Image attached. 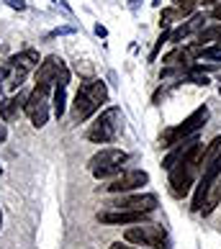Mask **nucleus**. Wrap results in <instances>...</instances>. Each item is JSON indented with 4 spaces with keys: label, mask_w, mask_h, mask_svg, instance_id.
Returning a JSON list of instances; mask_svg holds the SVG:
<instances>
[{
    "label": "nucleus",
    "mask_w": 221,
    "mask_h": 249,
    "mask_svg": "<svg viewBox=\"0 0 221 249\" xmlns=\"http://www.w3.org/2000/svg\"><path fill=\"white\" fill-rule=\"evenodd\" d=\"M26 98H29V95L18 93V95H13V98L3 100V103H0V118H3L5 124L16 121V118H18V110H21V108L26 106Z\"/></svg>",
    "instance_id": "15"
},
{
    "label": "nucleus",
    "mask_w": 221,
    "mask_h": 249,
    "mask_svg": "<svg viewBox=\"0 0 221 249\" xmlns=\"http://www.w3.org/2000/svg\"><path fill=\"white\" fill-rule=\"evenodd\" d=\"M0 226H3V211H0Z\"/></svg>",
    "instance_id": "30"
},
{
    "label": "nucleus",
    "mask_w": 221,
    "mask_h": 249,
    "mask_svg": "<svg viewBox=\"0 0 221 249\" xmlns=\"http://www.w3.org/2000/svg\"><path fill=\"white\" fill-rule=\"evenodd\" d=\"M110 249H136V247H126V244H121V242H116V244H110Z\"/></svg>",
    "instance_id": "27"
},
{
    "label": "nucleus",
    "mask_w": 221,
    "mask_h": 249,
    "mask_svg": "<svg viewBox=\"0 0 221 249\" xmlns=\"http://www.w3.org/2000/svg\"><path fill=\"white\" fill-rule=\"evenodd\" d=\"M23 110H26V116H29V121L36 128H41L44 124L49 121V93H47V90H41V88H34L31 95L26 98Z\"/></svg>",
    "instance_id": "8"
},
{
    "label": "nucleus",
    "mask_w": 221,
    "mask_h": 249,
    "mask_svg": "<svg viewBox=\"0 0 221 249\" xmlns=\"http://www.w3.org/2000/svg\"><path fill=\"white\" fill-rule=\"evenodd\" d=\"M106 100H108L106 82H100V80L82 82L80 90H77V95H75V103H72V124L88 121V118L93 116L95 110L106 103Z\"/></svg>",
    "instance_id": "2"
},
{
    "label": "nucleus",
    "mask_w": 221,
    "mask_h": 249,
    "mask_svg": "<svg viewBox=\"0 0 221 249\" xmlns=\"http://www.w3.org/2000/svg\"><path fill=\"white\" fill-rule=\"evenodd\" d=\"M106 208L110 211H142V213H152L157 208V196L152 193H136V196H118L113 200L106 203Z\"/></svg>",
    "instance_id": "7"
},
{
    "label": "nucleus",
    "mask_w": 221,
    "mask_h": 249,
    "mask_svg": "<svg viewBox=\"0 0 221 249\" xmlns=\"http://www.w3.org/2000/svg\"><path fill=\"white\" fill-rule=\"evenodd\" d=\"M98 221L100 224H113V226H126V224H144L147 221V213L142 211H103L98 213Z\"/></svg>",
    "instance_id": "12"
},
{
    "label": "nucleus",
    "mask_w": 221,
    "mask_h": 249,
    "mask_svg": "<svg viewBox=\"0 0 221 249\" xmlns=\"http://www.w3.org/2000/svg\"><path fill=\"white\" fill-rule=\"evenodd\" d=\"M206 121H208V108L201 106V108L193 110V113H190L183 124L172 126V128H165L162 136H160V144L165 146V149H172V146L180 144L183 139H188V136H196L201 128L206 126Z\"/></svg>",
    "instance_id": "3"
},
{
    "label": "nucleus",
    "mask_w": 221,
    "mask_h": 249,
    "mask_svg": "<svg viewBox=\"0 0 221 249\" xmlns=\"http://www.w3.org/2000/svg\"><path fill=\"white\" fill-rule=\"evenodd\" d=\"M13 11H26V0H5Z\"/></svg>",
    "instance_id": "23"
},
{
    "label": "nucleus",
    "mask_w": 221,
    "mask_h": 249,
    "mask_svg": "<svg viewBox=\"0 0 221 249\" xmlns=\"http://www.w3.org/2000/svg\"><path fill=\"white\" fill-rule=\"evenodd\" d=\"M39 64H41V57L36 49H23V52H18L8 59V67L21 70V72H29L31 67H39Z\"/></svg>",
    "instance_id": "14"
},
{
    "label": "nucleus",
    "mask_w": 221,
    "mask_h": 249,
    "mask_svg": "<svg viewBox=\"0 0 221 249\" xmlns=\"http://www.w3.org/2000/svg\"><path fill=\"white\" fill-rule=\"evenodd\" d=\"M95 34L100 36V39H103V36H108V31L103 29V26H95Z\"/></svg>",
    "instance_id": "28"
},
{
    "label": "nucleus",
    "mask_w": 221,
    "mask_h": 249,
    "mask_svg": "<svg viewBox=\"0 0 221 249\" xmlns=\"http://www.w3.org/2000/svg\"><path fill=\"white\" fill-rule=\"evenodd\" d=\"M203 21H206V16H193L190 21H185V23L180 26V29H175V31H172L170 41H172V44H178V41H183V39H185V36H190L193 31L203 29Z\"/></svg>",
    "instance_id": "17"
},
{
    "label": "nucleus",
    "mask_w": 221,
    "mask_h": 249,
    "mask_svg": "<svg viewBox=\"0 0 221 249\" xmlns=\"http://www.w3.org/2000/svg\"><path fill=\"white\" fill-rule=\"evenodd\" d=\"M8 72H11V67H0V90H3V82L8 77Z\"/></svg>",
    "instance_id": "24"
},
{
    "label": "nucleus",
    "mask_w": 221,
    "mask_h": 249,
    "mask_svg": "<svg viewBox=\"0 0 221 249\" xmlns=\"http://www.w3.org/2000/svg\"><path fill=\"white\" fill-rule=\"evenodd\" d=\"M198 144H201L198 134H196V136H188V139H183L180 144H175V146H172V152H170V154H167V157H165V160H162V167H165V170H172L175 164L185 160V157H188V154H190L193 149H196Z\"/></svg>",
    "instance_id": "13"
},
{
    "label": "nucleus",
    "mask_w": 221,
    "mask_h": 249,
    "mask_svg": "<svg viewBox=\"0 0 221 249\" xmlns=\"http://www.w3.org/2000/svg\"><path fill=\"white\" fill-rule=\"evenodd\" d=\"M121 124H124V113H121V108H106L103 113H100L95 118V124H90L88 128V139L90 142H95V144H108V142H113L118 131H121Z\"/></svg>",
    "instance_id": "4"
},
{
    "label": "nucleus",
    "mask_w": 221,
    "mask_h": 249,
    "mask_svg": "<svg viewBox=\"0 0 221 249\" xmlns=\"http://www.w3.org/2000/svg\"><path fill=\"white\" fill-rule=\"evenodd\" d=\"M129 162V154L121 152V149H100L93 160H90V170L98 180H108V178H116V175L124 172V164Z\"/></svg>",
    "instance_id": "5"
},
{
    "label": "nucleus",
    "mask_w": 221,
    "mask_h": 249,
    "mask_svg": "<svg viewBox=\"0 0 221 249\" xmlns=\"http://www.w3.org/2000/svg\"><path fill=\"white\" fill-rule=\"evenodd\" d=\"M167 172H170V193L175 198H185L193 182H196V175L203 172V144H198L185 160L178 162Z\"/></svg>",
    "instance_id": "1"
},
{
    "label": "nucleus",
    "mask_w": 221,
    "mask_h": 249,
    "mask_svg": "<svg viewBox=\"0 0 221 249\" xmlns=\"http://www.w3.org/2000/svg\"><path fill=\"white\" fill-rule=\"evenodd\" d=\"M221 178V149H219V154L211 160V164L201 172V180H198V185H196V196H193V211H201V206H203V198L208 196V190H211V185Z\"/></svg>",
    "instance_id": "10"
},
{
    "label": "nucleus",
    "mask_w": 221,
    "mask_h": 249,
    "mask_svg": "<svg viewBox=\"0 0 221 249\" xmlns=\"http://www.w3.org/2000/svg\"><path fill=\"white\" fill-rule=\"evenodd\" d=\"M67 82H70V72H64L59 82L54 85V116L62 118L64 108H67Z\"/></svg>",
    "instance_id": "16"
},
{
    "label": "nucleus",
    "mask_w": 221,
    "mask_h": 249,
    "mask_svg": "<svg viewBox=\"0 0 221 249\" xmlns=\"http://www.w3.org/2000/svg\"><path fill=\"white\" fill-rule=\"evenodd\" d=\"M126 242L139 244V247H152V249H170V236L165 231V226L160 224H139L126 229L124 234Z\"/></svg>",
    "instance_id": "6"
},
{
    "label": "nucleus",
    "mask_w": 221,
    "mask_h": 249,
    "mask_svg": "<svg viewBox=\"0 0 221 249\" xmlns=\"http://www.w3.org/2000/svg\"><path fill=\"white\" fill-rule=\"evenodd\" d=\"M208 44H221V26L201 29V34H198V47H208Z\"/></svg>",
    "instance_id": "19"
},
{
    "label": "nucleus",
    "mask_w": 221,
    "mask_h": 249,
    "mask_svg": "<svg viewBox=\"0 0 221 249\" xmlns=\"http://www.w3.org/2000/svg\"><path fill=\"white\" fill-rule=\"evenodd\" d=\"M64 72H70V70L59 57H47L39 67H36V88H41V90L49 93V90L59 82V77L64 75Z\"/></svg>",
    "instance_id": "9"
},
{
    "label": "nucleus",
    "mask_w": 221,
    "mask_h": 249,
    "mask_svg": "<svg viewBox=\"0 0 221 249\" xmlns=\"http://www.w3.org/2000/svg\"><path fill=\"white\" fill-rule=\"evenodd\" d=\"M0 172H3V170H0Z\"/></svg>",
    "instance_id": "31"
},
{
    "label": "nucleus",
    "mask_w": 221,
    "mask_h": 249,
    "mask_svg": "<svg viewBox=\"0 0 221 249\" xmlns=\"http://www.w3.org/2000/svg\"><path fill=\"white\" fill-rule=\"evenodd\" d=\"M5 136H8V128H5L3 124H0V144H3V142H5Z\"/></svg>",
    "instance_id": "26"
},
{
    "label": "nucleus",
    "mask_w": 221,
    "mask_h": 249,
    "mask_svg": "<svg viewBox=\"0 0 221 249\" xmlns=\"http://www.w3.org/2000/svg\"><path fill=\"white\" fill-rule=\"evenodd\" d=\"M201 5H211V3H216V0H198Z\"/></svg>",
    "instance_id": "29"
},
{
    "label": "nucleus",
    "mask_w": 221,
    "mask_h": 249,
    "mask_svg": "<svg viewBox=\"0 0 221 249\" xmlns=\"http://www.w3.org/2000/svg\"><path fill=\"white\" fill-rule=\"evenodd\" d=\"M162 62L167 64V67H188L190 52H188V49H175V52L167 54V57H162Z\"/></svg>",
    "instance_id": "18"
},
{
    "label": "nucleus",
    "mask_w": 221,
    "mask_h": 249,
    "mask_svg": "<svg viewBox=\"0 0 221 249\" xmlns=\"http://www.w3.org/2000/svg\"><path fill=\"white\" fill-rule=\"evenodd\" d=\"M11 72H13V77H11V82H8V88H11V90H18V88L23 85V80H26V72L13 70V67H11Z\"/></svg>",
    "instance_id": "21"
},
{
    "label": "nucleus",
    "mask_w": 221,
    "mask_h": 249,
    "mask_svg": "<svg viewBox=\"0 0 221 249\" xmlns=\"http://www.w3.org/2000/svg\"><path fill=\"white\" fill-rule=\"evenodd\" d=\"M211 16H214L216 21H221V3H216V5H214V11H211Z\"/></svg>",
    "instance_id": "25"
},
{
    "label": "nucleus",
    "mask_w": 221,
    "mask_h": 249,
    "mask_svg": "<svg viewBox=\"0 0 221 249\" xmlns=\"http://www.w3.org/2000/svg\"><path fill=\"white\" fill-rule=\"evenodd\" d=\"M67 34H75V29L72 26H62V29H54L47 34V39H57V36H67Z\"/></svg>",
    "instance_id": "22"
},
{
    "label": "nucleus",
    "mask_w": 221,
    "mask_h": 249,
    "mask_svg": "<svg viewBox=\"0 0 221 249\" xmlns=\"http://www.w3.org/2000/svg\"><path fill=\"white\" fill-rule=\"evenodd\" d=\"M170 36H172V31H170V29H162V34H160V39H157V44H154V49L149 52V62H154V59H157V54H160V49H162L165 44L170 41Z\"/></svg>",
    "instance_id": "20"
},
{
    "label": "nucleus",
    "mask_w": 221,
    "mask_h": 249,
    "mask_svg": "<svg viewBox=\"0 0 221 249\" xmlns=\"http://www.w3.org/2000/svg\"><path fill=\"white\" fill-rule=\"evenodd\" d=\"M149 182V175H147L144 170H124L121 175H116L113 180L108 182V185H103V190L108 193H129V190H136V188H142Z\"/></svg>",
    "instance_id": "11"
}]
</instances>
